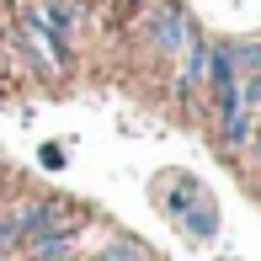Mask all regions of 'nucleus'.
Masks as SVG:
<instances>
[{"instance_id": "nucleus-3", "label": "nucleus", "mask_w": 261, "mask_h": 261, "mask_svg": "<svg viewBox=\"0 0 261 261\" xmlns=\"http://www.w3.org/2000/svg\"><path fill=\"white\" fill-rule=\"evenodd\" d=\"M69 240H75V224H64V229H43V234H27V256L32 261H64L69 256Z\"/></svg>"}, {"instance_id": "nucleus-2", "label": "nucleus", "mask_w": 261, "mask_h": 261, "mask_svg": "<svg viewBox=\"0 0 261 261\" xmlns=\"http://www.w3.org/2000/svg\"><path fill=\"white\" fill-rule=\"evenodd\" d=\"M149 32H155V48H160V54H181L187 43H192V32H187V11L176 6V0H165V6L155 11Z\"/></svg>"}, {"instance_id": "nucleus-1", "label": "nucleus", "mask_w": 261, "mask_h": 261, "mask_svg": "<svg viewBox=\"0 0 261 261\" xmlns=\"http://www.w3.org/2000/svg\"><path fill=\"white\" fill-rule=\"evenodd\" d=\"M165 213H171L192 240H213V234H219V208H213V197L192 181V176L181 181V192H176V197H165Z\"/></svg>"}, {"instance_id": "nucleus-4", "label": "nucleus", "mask_w": 261, "mask_h": 261, "mask_svg": "<svg viewBox=\"0 0 261 261\" xmlns=\"http://www.w3.org/2000/svg\"><path fill=\"white\" fill-rule=\"evenodd\" d=\"M203 75H208V43H192V54H187V69H181V91H192Z\"/></svg>"}, {"instance_id": "nucleus-5", "label": "nucleus", "mask_w": 261, "mask_h": 261, "mask_svg": "<svg viewBox=\"0 0 261 261\" xmlns=\"http://www.w3.org/2000/svg\"><path fill=\"white\" fill-rule=\"evenodd\" d=\"M43 165H64V149H59V144H43Z\"/></svg>"}, {"instance_id": "nucleus-6", "label": "nucleus", "mask_w": 261, "mask_h": 261, "mask_svg": "<svg viewBox=\"0 0 261 261\" xmlns=\"http://www.w3.org/2000/svg\"><path fill=\"white\" fill-rule=\"evenodd\" d=\"M256 155H261V123H256Z\"/></svg>"}]
</instances>
